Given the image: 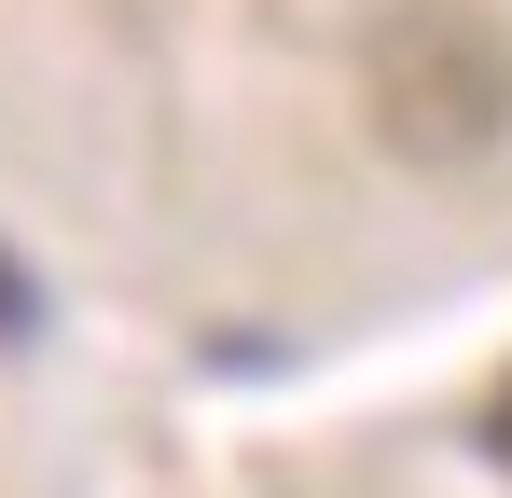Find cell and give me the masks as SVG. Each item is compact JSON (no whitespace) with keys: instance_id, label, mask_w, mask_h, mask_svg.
<instances>
[{"instance_id":"6da1fadb","label":"cell","mask_w":512,"mask_h":498,"mask_svg":"<svg viewBox=\"0 0 512 498\" xmlns=\"http://www.w3.org/2000/svg\"><path fill=\"white\" fill-rule=\"evenodd\" d=\"M360 111L402 166H485L512 139V28L485 0H388L360 42Z\"/></svg>"},{"instance_id":"7a4b0ae2","label":"cell","mask_w":512,"mask_h":498,"mask_svg":"<svg viewBox=\"0 0 512 498\" xmlns=\"http://www.w3.org/2000/svg\"><path fill=\"white\" fill-rule=\"evenodd\" d=\"M28 332H42V291H28V263L0 249V346H28Z\"/></svg>"},{"instance_id":"3957f363","label":"cell","mask_w":512,"mask_h":498,"mask_svg":"<svg viewBox=\"0 0 512 498\" xmlns=\"http://www.w3.org/2000/svg\"><path fill=\"white\" fill-rule=\"evenodd\" d=\"M485 457L512 471V374H499V402H485Z\"/></svg>"}]
</instances>
